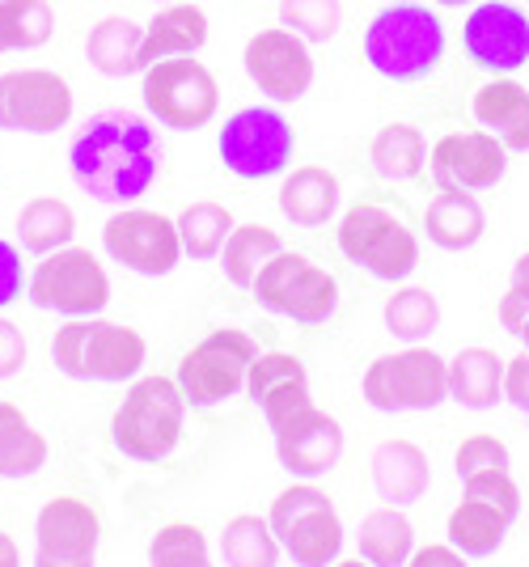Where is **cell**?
Segmentation results:
<instances>
[{"label": "cell", "mask_w": 529, "mask_h": 567, "mask_svg": "<svg viewBox=\"0 0 529 567\" xmlns=\"http://www.w3.org/2000/svg\"><path fill=\"white\" fill-rule=\"evenodd\" d=\"M166 144L136 111H102L73 141V183L97 204H136L162 174Z\"/></svg>", "instance_id": "cell-1"}, {"label": "cell", "mask_w": 529, "mask_h": 567, "mask_svg": "<svg viewBox=\"0 0 529 567\" xmlns=\"http://www.w3.org/2000/svg\"><path fill=\"white\" fill-rule=\"evenodd\" d=\"M361 48L377 76L394 85H411L433 76L436 64L445 60V25L428 4H411V0L385 4L364 30Z\"/></svg>", "instance_id": "cell-2"}, {"label": "cell", "mask_w": 529, "mask_h": 567, "mask_svg": "<svg viewBox=\"0 0 529 567\" xmlns=\"http://www.w3.org/2000/svg\"><path fill=\"white\" fill-rule=\"evenodd\" d=\"M145 334L106 318H69L51 339V364L73 381L120 385L145 369Z\"/></svg>", "instance_id": "cell-3"}, {"label": "cell", "mask_w": 529, "mask_h": 567, "mask_svg": "<svg viewBox=\"0 0 529 567\" xmlns=\"http://www.w3.org/2000/svg\"><path fill=\"white\" fill-rule=\"evenodd\" d=\"M187 399L174 378H136L111 420V441L132 462H166L183 441Z\"/></svg>", "instance_id": "cell-4"}, {"label": "cell", "mask_w": 529, "mask_h": 567, "mask_svg": "<svg viewBox=\"0 0 529 567\" xmlns=\"http://www.w3.org/2000/svg\"><path fill=\"white\" fill-rule=\"evenodd\" d=\"M335 241L339 255L369 271L373 280L398 284L419 267V237L411 234L403 216L373 199H361L339 216Z\"/></svg>", "instance_id": "cell-5"}, {"label": "cell", "mask_w": 529, "mask_h": 567, "mask_svg": "<svg viewBox=\"0 0 529 567\" xmlns=\"http://www.w3.org/2000/svg\"><path fill=\"white\" fill-rule=\"evenodd\" d=\"M521 513V487L508 471L461 478V504L449 513V546L466 559H491L505 546L512 520Z\"/></svg>", "instance_id": "cell-6"}, {"label": "cell", "mask_w": 529, "mask_h": 567, "mask_svg": "<svg viewBox=\"0 0 529 567\" xmlns=\"http://www.w3.org/2000/svg\"><path fill=\"white\" fill-rule=\"evenodd\" d=\"M267 525L297 567H331L343 550V520L331 496L313 483H292L289 492H280L267 513Z\"/></svg>", "instance_id": "cell-7"}, {"label": "cell", "mask_w": 529, "mask_h": 567, "mask_svg": "<svg viewBox=\"0 0 529 567\" xmlns=\"http://www.w3.org/2000/svg\"><path fill=\"white\" fill-rule=\"evenodd\" d=\"M361 394L382 415L433 411L449 399V360H440L433 348H419V343H411L407 352L377 355L364 369Z\"/></svg>", "instance_id": "cell-8"}, {"label": "cell", "mask_w": 529, "mask_h": 567, "mask_svg": "<svg viewBox=\"0 0 529 567\" xmlns=\"http://www.w3.org/2000/svg\"><path fill=\"white\" fill-rule=\"evenodd\" d=\"M250 292L267 313L289 318L297 327H322V322L335 318L339 309L335 276L313 259H305V255H292V250H280L267 262L250 284Z\"/></svg>", "instance_id": "cell-9"}, {"label": "cell", "mask_w": 529, "mask_h": 567, "mask_svg": "<svg viewBox=\"0 0 529 567\" xmlns=\"http://www.w3.org/2000/svg\"><path fill=\"white\" fill-rule=\"evenodd\" d=\"M255 360H259V348H255L250 334L238 331V327H220V331L204 334L191 352L183 355L174 381H178L187 406L212 411V406L234 399L238 390H246Z\"/></svg>", "instance_id": "cell-10"}, {"label": "cell", "mask_w": 529, "mask_h": 567, "mask_svg": "<svg viewBox=\"0 0 529 567\" xmlns=\"http://www.w3.org/2000/svg\"><path fill=\"white\" fill-rule=\"evenodd\" d=\"M145 106L169 132H199L217 118L220 85L217 76L191 55H169L145 69Z\"/></svg>", "instance_id": "cell-11"}, {"label": "cell", "mask_w": 529, "mask_h": 567, "mask_svg": "<svg viewBox=\"0 0 529 567\" xmlns=\"http://www.w3.org/2000/svg\"><path fill=\"white\" fill-rule=\"evenodd\" d=\"M220 162L241 183H263L284 174L297 148L292 123L276 106H246L238 115L225 118L217 136Z\"/></svg>", "instance_id": "cell-12"}, {"label": "cell", "mask_w": 529, "mask_h": 567, "mask_svg": "<svg viewBox=\"0 0 529 567\" xmlns=\"http://www.w3.org/2000/svg\"><path fill=\"white\" fill-rule=\"evenodd\" d=\"M25 297L34 309H51L64 318H97L111 301V280L90 250L64 246L55 255H43L34 276L25 280Z\"/></svg>", "instance_id": "cell-13"}, {"label": "cell", "mask_w": 529, "mask_h": 567, "mask_svg": "<svg viewBox=\"0 0 529 567\" xmlns=\"http://www.w3.org/2000/svg\"><path fill=\"white\" fill-rule=\"evenodd\" d=\"M69 118H73V90L60 72H0V132L48 136V132H60Z\"/></svg>", "instance_id": "cell-14"}, {"label": "cell", "mask_w": 529, "mask_h": 567, "mask_svg": "<svg viewBox=\"0 0 529 567\" xmlns=\"http://www.w3.org/2000/svg\"><path fill=\"white\" fill-rule=\"evenodd\" d=\"M102 250L115 262H123L136 276H169L178 259H183V237L178 225L162 213H145V208H123L106 220L102 229Z\"/></svg>", "instance_id": "cell-15"}, {"label": "cell", "mask_w": 529, "mask_h": 567, "mask_svg": "<svg viewBox=\"0 0 529 567\" xmlns=\"http://www.w3.org/2000/svg\"><path fill=\"white\" fill-rule=\"evenodd\" d=\"M241 69L280 106H292L310 94L313 85V51L301 34H292L284 25H267L259 34H250V43L241 51Z\"/></svg>", "instance_id": "cell-16"}, {"label": "cell", "mask_w": 529, "mask_h": 567, "mask_svg": "<svg viewBox=\"0 0 529 567\" xmlns=\"http://www.w3.org/2000/svg\"><path fill=\"white\" fill-rule=\"evenodd\" d=\"M461 43L479 69L512 76L529 64V13L508 0H479L461 25Z\"/></svg>", "instance_id": "cell-17"}, {"label": "cell", "mask_w": 529, "mask_h": 567, "mask_svg": "<svg viewBox=\"0 0 529 567\" xmlns=\"http://www.w3.org/2000/svg\"><path fill=\"white\" fill-rule=\"evenodd\" d=\"M102 520L76 496L48 499L34 520V567H94Z\"/></svg>", "instance_id": "cell-18"}, {"label": "cell", "mask_w": 529, "mask_h": 567, "mask_svg": "<svg viewBox=\"0 0 529 567\" xmlns=\"http://www.w3.org/2000/svg\"><path fill=\"white\" fill-rule=\"evenodd\" d=\"M428 174L440 190H491L508 174V148L491 132H449L428 153Z\"/></svg>", "instance_id": "cell-19"}, {"label": "cell", "mask_w": 529, "mask_h": 567, "mask_svg": "<svg viewBox=\"0 0 529 567\" xmlns=\"http://www.w3.org/2000/svg\"><path fill=\"white\" fill-rule=\"evenodd\" d=\"M246 394H250V402L263 411V420L271 432H280V427L292 424L297 415H305V411L313 406L310 373H305V364L289 352L259 355V360L250 364Z\"/></svg>", "instance_id": "cell-20"}, {"label": "cell", "mask_w": 529, "mask_h": 567, "mask_svg": "<svg viewBox=\"0 0 529 567\" xmlns=\"http://www.w3.org/2000/svg\"><path fill=\"white\" fill-rule=\"evenodd\" d=\"M271 436H276L280 466L292 478H301V483L331 474L339 466V457H343V424H339L335 415L318 411V406H310L305 415H297L292 424H284Z\"/></svg>", "instance_id": "cell-21"}, {"label": "cell", "mask_w": 529, "mask_h": 567, "mask_svg": "<svg viewBox=\"0 0 529 567\" xmlns=\"http://www.w3.org/2000/svg\"><path fill=\"white\" fill-rule=\"evenodd\" d=\"M470 115L483 132H491L508 153H529V90L512 76H496L475 90Z\"/></svg>", "instance_id": "cell-22"}, {"label": "cell", "mask_w": 529, "mask_h": 567, "mask_svg": "<svg viewBox=\"0 0 529 567\" xmlns=\"http://www.w3.org/2000/svg\"><path fill=\"white\" fill-rule=\"evenodd\" d=\"M369 466H373V492L390 508H411L415 499H424L428 483H433L428 453L411 441H382Z\"/></svg>", "instance_id": "cell-23"}, {"label": "cell", "mask_w": 529, "mask_h": 567, "mask_svg": "<svg viewBox=\"0 0 529 567\" xmlns=\"http://www.w3.org/2000/svg\"><path fill=\"white\" fill-rule=\"evenodd\" d=\"M339 178L326 166H297L280 187V213L292 229H322L339 216Z\"/></svg>", "instance_id": "cell-24"}, {"label": "cell", "mask_w": 529, "mask_h": 567, "mask_svg": "<svg viewBox=\"0 0 529 567\" xmlns=\"http://www.w3.org/2000/svg\"><path fill=\"white\" fill-rule=\"evenodd\" d=\"M424 229H428L433 246L457 255V250L479 246V237L487 234V213L470 190H440L424 213Z\"/></svg>", "instance_id": "cell-25"}, {"label": "cell", "mask_w": 529, "mask_h": 567, "mask_svg": "<svg viewBox=\"0 0 529 567\" xmlns=\"http://www.w3.org/2000/svg\"><path fill=\"white\" fill-rule=\"evenodd\" d=\"M449 399L466 411H487L505 399V360L491 348H461L449 360Z\"/></svg>", "instance_id": "cell-26"}, {"label": "cell", "mask_w": 529, "mask_h": 567, "mask_svg": "<svg viewBox=\"0 0 529 567\" xmlns=\"http://www.w3.org/2000/svg\"><path fill=\"white\" fill-rule=\"evenodd\" d=\"M208 43V13L199 4H169L153 22L145 25V48H141V64H157L169 55H195Z\"/></svg>", "instance_id": "cell-27"}, {"label": "cell", "mask_w": 529, "mask_h": 567, "mask_svg": "<svg viewBox=\"0 0 529 567\" xmlns=\"http://www.w3.org/2000/svg\"><path fill=\"white\" fill-rule=\"evenodd\" d=\"M141 48H145V25H136L132 18H102L85 39V60L102 76H132L145 72Z\"/></svg>", "instance_id": "cell-28"}, {"label": "cell", "mask_w": 529, "mask_h": 567, "mask_svg": "<svg viewBox=\"0 0 529 567\" xmlns=\"http://www.w3.org/2000/svg\"><path fill=\"white\" fill-rule=\"evenodd\" d=\"M415 555V525L403 508H373L361 520V559L369 567H407Z\"/></svg>", "instance_id": "cell-29"}, {"label": "cell", "mask_w": 529, "mask_h": 567, "mask_svg": "<svg viewBox=\"0 0 529 567\" xmlns=\"http://www.w3.org/2000/svg\"><path fill=\"white\" fill-rule=\"evenodd\" d=\"M48 436L22 415V406L0 402V478H30L48 466Z\"/></svg>", "instance_id": "cell-30"}, {"label": "cell", "mask_w": 529, "mask_h": 567, "mask_svg": "<svg viewBox=\"0 0 529 567\" xmlns=\"http://www.w3.org/2000/svg\"><path fill=\"white\" fill-rule=\"evenodd\" d=\"M73 234H76L73 208L64 199H55V195L30 199L22 208V216H18V241H22V250L39 255V259L64 250V246H73Z\"/></svg>", "instance_id": "cell-31"}, {"label": "cell", "mask_w": 529, "mask_h": 567, "mask_svg": "<svg viewBox=\"0 0 529 567\" xmlns=\"http://www.w3.org/2000/svg\"><path fill=\"white\" fill-rule=\"evenodd\" d=\"M280 250H284V237L276 234V229H267V225H238L229 234V241H225V250H220V271H225V280L234 284V288H250L255 276Z\"/></svg>", "instance_id": "cell-32"}, {"label": "cell", "mask_w": 529, "mask_h": 567, "mask_svg": "<svg viewBox=\"0 0 529 567\" xmlns=\"http://www.w3.org/2000/svg\"><path fill=\"white\" fill-rule=\"evenodd\" d=\"M369 162L382 174L385 183H407V178H419V169L428 162V144H424V132L411 127V123H390L382 127L373 144H369Z\"/></svg>", "instance_id": "cell-33"}, {"label": "cell", "mask_w": 529, "mask_h": 567, "mask_svg": "<svg viewBox=\"0 0 529 567\" xmlns=\"http://www.w3.org/2000/svg\"><path fill=\"white\" fill-rule=\"evenodd\" d=\"M174 225H178V237H183V255H191V259H199V262L220 259L229 234L238 229V220L229 216V208H225V204H212V199L187 204Z\"/></svg>", "instance_id": "cell-34"}, {"label": "cell", "mask_w": 529, "mask_h": 567, "mask_svg": "<svg viewBox=\"0 0 529 567\" xmlns=\"http://www.w3.org/2000/svg\"><path fill=\"white\" fill-rule=\"evenodd\" d=\"M220 559L225 567H276L280 564V538L271 534L263 517H234L220 534Z\"/></svg>", "instance_id": "cell-35"}, {"label": "cell", "mask_w": 529, "mask_h": 567, "mask_svg": "<svg viewBox=\"0 0 529 567\" xmlns=\"http://www.w3.org/2000/svg\"><path fill=\"white\" fill-rule=\"evenodd\" d=\"M385 331L403 343H424L440 327V301L428 288H398L382 309Z\"/></svg>", "instance_id": "cell-36"}, {"label": "cell", "mask_w": 529, "mask_h": 567, "mask_svg": "<svg viewBox=\"0 0 529 567\" xmlns=\"http://www.w3.org/2000/svg\"><path fill=\"white\" fill-rule=\"evenodd\" d=\"M55 30V13L48 0H0V43L4 51L43 48Z\"/></svg>", "instance_id": "cell-37"}, {"label": "cell", "mask_w": 529, "mask_h": 567, "mask_svg": "<svg viewBox=\"0 0 529 567\" xmlns=\"http://www.w3.org/2000/svg\"><path fill=\"white\" fill-rule=\"evenodd\" d=\"M148 567H212L208 538L191 520H169L148 543Z\"/></svg>", "instance_id": "cell-38"}, {"label": "cell", "mask_w": 529, "mask_h": 567, "mask_svg": "<svg viewBox=\"0 0 529 567\" xmlns=\"http://www.w3.org/2000/svg\"><path fill=\"white\" fill-rule=\"evenodd\" d=\"M280 25L301 34L305 43H331L343 25L339 0H280Z\"/></svg>", "instance_id": "cell-39"}, {"label": "cell", "mask_w": 529, "mask_h": 567, "mask_svg": "<svg viewBox=\"0 0 529 567\" xmlns=\"http://www.w3.org/2000/svg\"><path fill=\"white\" fill-rule=\"evenodd\" d=\"M454 466H457V478H470V474H487V471H508L512 466V457H508V445L500 436H466L454 453Z\"/></svg>", "instance_id": "cell-40"}, {"label": "cell", "mask_w": 529, "mask_h": 567, "mask_svg": "<svg viewBox=\"0 0 529 567\" xmlns=\"http://www.w3.org/2000/svg\"><path fill=\"white\" fill-rule=\"evenodd\" d=\"M496 318H500V327H505L508 334L521 331V322L529 318V250L517 262H512L508 292L500 297V309H496Z\"/></svg>", "instance_id": "cell-41"}, {"label": "cell", "mask_w": 529, "mask_h": 567, "mask_svg": "<svg viewBox=\"0 0 529 567\" xmlns=\"http://www.w3.org/2000/svg\"><path fill=\"white\" fill-rule=\"evenodd\" d=\"M25 288V271H22V255L13 241L0 237V309L13 306Z\"/></svg>", "instance_id": "cell-42"}, {"label": "cell", "mask_w": 529, "mask_h": 567, "mask_svg": "<svg viewBox=\"0 0 529 567\" xmlns=\"http://www.w3.org/2000/svg\"><path fill=\"white\" fill-rule=\"evenodd\" d=\"M25 364V334L9 318H0V381L18 378Z\"/></svg>", "instance_id": "cell-43"}, {"label": "cell", "mask_w": 529, "mask_h": 567, "mask_svg": "<svg viewBox=\"0 0 529 567\" xmlns=\"http://www.w3.org/2000/svg\"><path fill=\"white\" fill-rule=\"evenodd\" d=\"M505 399L529 415V352H521L517 360H505Z\"/></svg>", "instance_id": "cell-44"}, {"label": "cell", "mask_w": 529, "mask_h": 567, "mask_svg": "<svg viewBox=\"0 0 529 567\" xmlns=\"http://www.w3.org/2000/svg\"><path fill=\"white\" fill-rule=\"evenodd\" d=\"M407 567H466V555H457L449 543L445 546L433 543V546H419L407 559Z\"/></svg>", "instance_id": "cell-45"}, {"label": "cell", "mask_w": 529, "mask_h": 567, "mask_svg": "<svg viewBox=\"0 0 529 567\" xmlns=\"http://www.w3.org/2000/svg\"><path fill=\"white\" fill-rule=\"evenodd\" d=\"M0 567H22V555H18V546L4 529H0Z\"/></svg>", "instance_id": "cell-46"}, {"label": "cell", "mask_w": 529, "mask_h": 567, "mask_svg": "<svg viewBox=\"0 0 529 567\" xmlns=\"http://www.w3.org/2000/svg\"><path fill=\"white\" fill-rule=\"evenodd\" d=\"M436 4H445V9H461V4H479V0H436Z\"/></svg>", "instance_id": "cell-47"}, {"label": "cell", "mask_w": 529, "mask_h": 567, "mask_svg": "<svg viewBox=\"0 0 529 567\" xmlns=\"http://www.w3.org/2000/svg\"><path fill=\"white\" fill-rule=\"evenodd\" d=\"M331 567H369V564H364V559H335Z\"/></svg>", "instance_id": "cell-48"}, {"label": "cell", "mask_w": 529, "mask_h": 567, "mask_svg": "<svg viewBox=\"0 0 529 567\" xmlns=\"http://www.w3.org/2000/svg\"><path fill=\"white\" fill-rule=\"evenodd\" d=\"M517 339L526 343V352H529V318H526V322H521V331H517Z\"/></svg>", "instance_id": "cell-49"}, {"label": "cell", "mask_w": 529, "mask_h": 567, "mask_svg": "<svg viewBox=\"0 0 529 567\" xmlns=\"http://www.w3.org/2000/svg\"><path fill=\"white\" fill-rule=\"evenodd\" d=\"M0 51H4V43H0Z\"/></svg>", "instance_id": "cell-50"}, {"label": "cell", "mask_w": 529, "mask_h": 567, "mask_svg": "<svg viewBox=\"0 0 529 567\" xmlns=\"http://www.w3.org/2000/svg\"><path fill=\"white\" fill-rule=\"evenodd\" d=\"M526 4H529V0H526Z\"/></svg>", "instance_id": "cell-51"}]
</instances>
